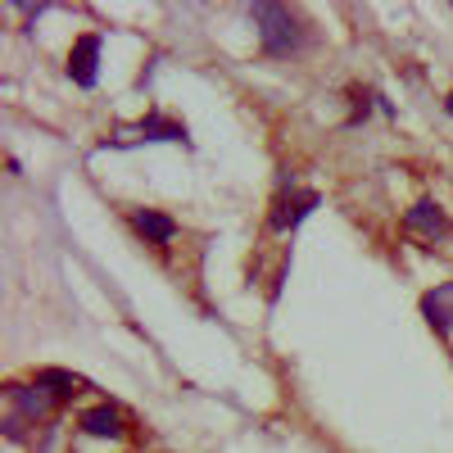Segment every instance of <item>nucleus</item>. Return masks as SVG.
Here are the masks:
<instances>
[{
    "mask_svg": "<svg viewBox=\"0 0 453 453\" xmlns=\"http://www.w3.org/2000/svg\"><path fill=\"white\" fill-rule=\"evenodd\" d=\"M250 19H254L258 42H263V50H268V55L286 59V55H295L299 46H304V27H299V19L286 5H254Z\"/></svg>",
    "mask_w": 453,
    "mask_h": 453,
    "instance_id": "obj_1",
    "label": "nucleus"
},
{
    "mask_svg": "<svg viewBox=\"0 0 453 453\" xmlns=\"http://www.w3.org/2000/svg\"><path fill=\"white\" fill-rule=\"evenodd\" d=\"M132 226H136L150 245H173V241L181 236L177 218H168V213H159V209H132Z\"/></svg>",
    "mask_w": 453,
    "mask_h": 453,
    "instance_id": "obj_7",
    "label": "nucleus"
},
{
    "mask_svg": "<svg viewBox=\"0 0 453 453\" xmlns=\"http://www.w3.org/2000/svg\"><path fill=\"white\" fill-rule=\"evenodd\" d=\"M96 64H100V36L96 32H87V36H78V42H73V50H68V78L78 82V87H96Z\"/></svg>",
    "mask_w": 453,
    "mask_h": 453,
    "instance_id": "obj_6",
    "label": "nucleus"
},
{
    "mask_svg": "<svg viewBox=\"0 0 453 453\" xmlns=\"http://www.w3.org/2000/svg\"><path fill=\"white\" fill-rule=\"evenodd\" d=\"M5 399H10V408H14V412H23V418H27L32 426H36V422H46L50 412L59 408V399H55L42 381H32V386L10 381V386H5Z\"/></svg>",
    "mask_w": 453,
    "mask_h": 453,
    "instance_id": "obj_3",
    "label": "nucleus"
},
{
    "mask_svg": "<svg viewBox=\"0 0 453 453\" xmlns=\"http://www.w3.org/2000/svg\"><path fill=\"white\" fill-rule=\"evenodd\" d=\"M78 435L82 440H123L127 435V422H123V412L113 408V403H91L78 412Z\"/></svg>",
    "mask_w": 453,
    "mask_h": 453,
    "instance_id": "obj_2",
    "label": "nucleus"
},
{
    "mask_svg": "<svg viewBox=\"0 0 453 453\" xmlns=\"http://www.w3.org/2000/svg\"><path fill=\"white\" fill-rule=\"evenodd\" d=\"M36 381H42L59 403H68L73 395H82L87 390V381H82V376H68V372H59V367H42V372H36Z\"/></svg>",
    "mask_w": 453,
    "mask_h": 453,
    "instance_id": "obj_9",
    "label": "nucleus"
},
{
    "mask_svg": "<svg viewBox=\"0 0 453 453\" xmlns=\"http://www.w3.org/2000/svg\"><path fill=\"white\" fill-rule=\"evenodd\" d=\"M403 232L408 236H418L422 245H440L444 236H449V218H444V209L440 204H431V200H418L408 213H403Z\"/></svg>",
    "mask_w": 453,
    "mask_h": 453,
    "instance_id": "obj_4",
    "label": "nucleus"
},
{
    "mask_svg": "<svg viewBox=\"0 0 453 453\" xmlns=\"http://www.w3.org/2000/svg\"><path fill=\"white\" fill-rule=\"evenodd\" d=\"M141 136H150V141H186V127L168 123V119H141Z\"/></svg>",
    "mask_w": 453,
    "mask_h": 453,
    "instance_id": "obj_10",
    "label": "nucleus"
},
{
    "mask_svg": "<svg viewBox=\"0 0 453 453\" xmlns=\"http://www.w3.org/2000/svg\"><path fill=\"white\" fill-rule=\"evenodd\" d=\"M422 313H426V322H431L440 335H453V281L422 295Z\"/></svg>",
    "mask_w": 453,
    "mask_h": 453,
    "instance_id": "obj_8",
    "label": "nucleus"
},
{
    "mask_svg": "<svg viewBox=\"0 0 453 453\" xmlns=\"http://www.w3.org/2000/svg\"><path fill=\"white\" fill-rule=\"evenodd\" d=\"M313 209H318V191H290V196H277L268 226H273V232H295V226L304 222Z\"/></svg>",
    "mask_w": 453,
    "mask_h": 453,
    "instance_id": "obj_5",
    "label": "nucleus"
}]
</instances>
